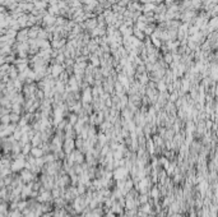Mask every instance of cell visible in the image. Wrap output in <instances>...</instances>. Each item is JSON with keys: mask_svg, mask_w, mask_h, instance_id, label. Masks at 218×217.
Returning <instances> with one entry per match:
<instances>
[{"mask_svg": "<svg viewBox=\"0 0 218 217\" xmlns=\"http://www.w3.org/2000/svg\"><path fill=\"white\" fill-rule=\"evenodd\" d=\"M21 179L24 181V183H32V180L35 179V176H33V173L31 171V170L28 169H23L22 171H21Z\"/></svg>", "mask_w": 218, "mask_h": 217, "instance_id": "cell-4", "label": "cell"}, {"mask_svg": "<svg viewBox=\"0 0 218 217\" xmlns=\"http://www.w3.org/2000/svg\"><path fill=\"white\" fill-rule=\"evenodd\" d=\"M2 121H3L4 125H9V124L12 123V120H10V114L3 115V116H2Z\"/></svg>", "mask_w": 218, "mask_h": 217, "instance_id": "cell-12", "label": "cell"}, {"mask_svg": "<svg viewBox=\"0 0 218 217\" xmlns=\"http://www.w3.org/2000/svg\"><path fill=\"white\" fill-rule=\"evenodd\" d=\"M151 195L153 197V198H154L156 201H157V199H158V195H160V193H158V189H157V188H153V189H152V192H151Z\"/></svg>", "mask_w": 218, "mask_h": 217, "instance_id": "cell-15", "label": "cell"}, {"mask_svg": "<svg viewBox=\"0 0 218 217\" xmlns=\"http://www.w3.org/2000/svg\"><path fill=\"white\" fill-rule=\"evenodd\" d=\"M63 116H64V109L61 106L55 107L54 109V124L55 125H59L61 121H63Z\"/></svg>", "mask_w": 218, "mask_h": 217, "instance_id": "cell-3", "label": "cell"}, {"mask_svg": "<svg viewBox=\"0 0 218 217\" xmlns=\"http://www.w3.org/2000/svg\"><path fill=\"white\" fill-rule=\"evenodd\" d=\"M129 175V169L126 166H120L114 170V179L115 180H126Z\"/></svg>", "mask_w": 218, "mask_h": 217, "instance_id": "cell-1", "label": "cell"}, {"mask_svg": "<svg viewBox=\"0 0 218 217\" xmlns=\"http://www.w3.org/2000/svg\"><path fill=\"white\" fill-rule=\"evenodd\" d=\"M75 141L74 139H65L64 144H63V149H64V152L67 153V155H70L73 151H74L75 148Z\"/></svg>", "mask_w": 218, "mask_h": 217, "instance_id": "cell-2", "label": "cell"}, {"mask_svg": "<svg viewBox=\"0 0 218 217\" xmlns=\"http://www.w3.org/2000/svg\"><path fill=\"white\" fill-rule=\"evenodd\" d=\"M78 120H79V119H78V116H77V114H71V115L69 116V123L71 124V125H73V127H74V125H75V124L78 123Z\"/></svg>", "mask_w": 218, "mask_h": 217, "instance_id": "cell-11", "label": "cell"}, {"mask_svg": "<svg viewBox=\"0 0 218 217\" xmlns=\"http://www.w3.org/2000/svg\"><path fill=\"white\" fill-rule=\"evenodd\" d=\"M31 155L33 156V157H36V159H40V157H43L45 156V151L42 149V147H32Z\"/></svg>", "mask_w": 218, "mask_h": 217, "instance_id": "cell-6", "label": "cell"}, {"mask_svg": "<svg viewBox=\"0 0 218 217\" xmlns=\"http://www.w3.org/2000/svg\"><path fill=\"white\" fill-rule=\"evenodd\" d=\"M31 151H32V144H31V143L24 144V146L22 147V153H23L24 156H28V155H31Z\"/></svg>", "mask_w": 218, "mask_h": 217, "instance_id": "cell-8", "label": "cell"}, {"mask_svg": "<svg viewBox=\"0 0 218 217\" xmlns=\"http://www.w3.org/2000/svg\"><path fill=\"white\" fill-rule=\"evenodd\" d=\"M61 72H63V68L60 67V65H55V67L51 68V74H52V77H57L59 74H61Z\"/></svg>", "mask_w": 218, "mask_h": 217, "instance_id": "cell-7", "label": "cell"}, {"mask_svg": "<svg viewBox=\"0 0 218 217\" xmlns=\"http://www.w3.org/2000/svg\"><path fill=\"white\" fill-rule=\"evenodd\" d=\"M24 92H26V93H27L28 96H29V95H33V92H35V86H31V87H26Z\"/></svg>", "mask_w": 218, "mask_h": 217, "instance_id": "cell-16", "label": "cell"}, {"mask_svg": "<svg viewBox=\"0 0 218 217\" xmlns=\"http://www.w3.org/2000/svg\"><path fill=\"white\" fill-rule=\"evenodd\" d=\"M158 89H160L161 92L166 91V84H164L163 82H160V83H158Z\"/></svg>", "mask_w": 218, "mask_h": 217, "instance_id": "cell-18", "label": "cell"}, {"mask_svg": "<svg viewBox=\"0 0 218 217\" xmlns=\"http://www.w3.org/2000/svg\"><path fill=\"white\" fill-rule=\"evenodd\" d=\"M93 100V93H92V89L91 88H85L83 91V95H82V102L84 105H88L92 102Z\"/></svg>", "mask_w": 218, "mask_h": 217, "instance_id": "cell-5", "label": "cell"}, {"mask_svg": "<svg viewBox=\"0 0 218 217\" xmlns=\"http://www.w3.org/2000/svg\"><path fill=\"white\" fill-rule=\"evenodd\" d=\"M139 201H140V205H145V203H148V197H147V194H142L140 198H139Z\"/></svg>", "mask_w": 218, "mask_h": 217, "instance_id": "cell-17", "label": "cell"}, {"mask_svg": "<svg viewBox=\"0 0 218 217\" xmlns=\"http://www.w3.org/2000/svg\"><path fill=\"white\" fill-rule=\"evenodd\" d=\"M151 209H152V206L149 205V203H145V205H143L142 206V208H140V211L142 212H144V213H151Z\"/></svg>", "mask_w": 218, "mask_h": 217, "instance_id": "cell-10", "label": "cell"}, {"mask_svg": "<svg viewBox=\"0 0 218 217\" xmlns=\"http://www.w3.org/2000/svg\"><path fill=\"white\" fill-rule=\"evenodd\" d=\"M140 82H142V83L147 82V75H142V77H140Z\"/></svg>", "mask_w": 218, "mask_h": 217, "instance_id": "cell-19", "label": "cell"}, {"mask_svg": "<svg viewBox=\"0 0 218 217\" xmlns=\"http://www.w3.org/2000/svg\"><path fill=\"white\" fill-rule=\"evenodd\" d=\"M119 82H120L125 88L129 87V81L126 79V77H125V75H120V77H119Z\"/></svg>", "mask_w": 218, "mask_h": 217, "instance_id": "cell-9", "label": "cell"}, {"mask_svg": "<svg viewBox=\"0 0 218 217\" xmlns=\"http://www.w3.org/2000/svg\"><path fill=\"white\" fill-rule=\"evenodd\" d=\"M10 120H12V123L14 124V123H19V114H14V113H12L10 114Z\"/></svg>", "mask_w": 218, "mask_h": 217, "instance_id": "cell-14", "label": "cell"}, {"mask_svg": "<svg viewBox=\"0 0 218 217\" xmlns=\"http://www.w3.org/2000/svg\"><path fill=\"white\" fill-rule=\"evenodd\" d=\"M12 113H14V114H19V113H21V103H13Z\"/></svg>", "mask_w": 218, "mask_h": 217, "instance_id": "cell-13", "label": "cell"}]
</instances>
